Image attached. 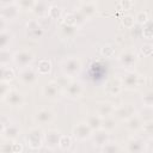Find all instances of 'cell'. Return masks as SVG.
I'll return each mask as SVG.
<instances>
[{
	"label": "cell",
	"instance_id": "cell-2",
	"mask_svg": "<svg viewBox=\"0 0 153 153\" xmlns=\"http://www.w3.org/2000/svg\"><path fill=\"white\" fill-rule=\"evenodd\" d=\"M121 5H122V6H123V8L126 10V8H128L129 6H131V2H130V1H122V2H121Z\"/></svg>",
	"mask_w": 153,
	"mask_h": 153
},
{
	"label": "cell",
	"instance_id": "cell-3",
	"mask_svg": "<svg viewBox=\"0 0 153 153\" xmlns=\"http://www.w3.org/2000/svg\"><path fill=\"white\" fill-rule=\"evenodd\" d=\"M4 26H5V20H4L2 17H0V30H1Z\"/></svg>",
	"mask_w": 153,
	"mask_h": 153
},
{
	"label": "cell",
	"instance_id": "cell-1",
	"mask_svg": "<svg viewBox=\"0 0 153 153\" xmlns=\"http://www.w3.org/2000/svg\"><path fill=\"white\" fill-rule=\"evenodd\" d=\"M136 19H137V22H140V23H145V22L147 20V13H146V12H140V13L137 14Z\"/></svg>",
	"mask_w": 153,
	"mask_h": 153
}]
</instances>
